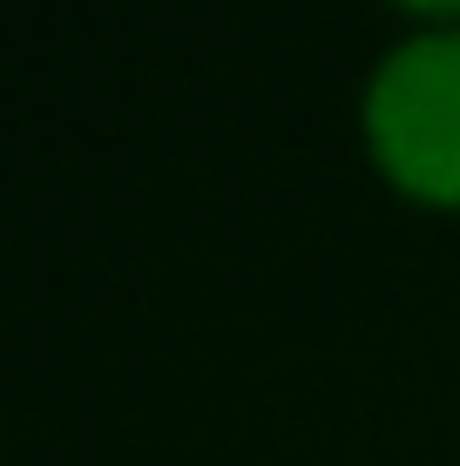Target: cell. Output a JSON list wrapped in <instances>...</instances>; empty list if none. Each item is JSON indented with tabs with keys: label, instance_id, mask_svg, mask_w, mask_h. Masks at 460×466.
Instances as JSON below:
<instances>
[{
	"label": "cell",
	"instance_id": "cell-1",
	"mask_svg": "<svg viewBox=\"0 0 460 466\" xmlns=\"http://www.w3.org/2000/svg\"><path fill=\"white\" fill-rule=\"evenodd\" d=\"M366 136L406 189L460 203V35H414L379 61Z\"/></svg>",
	"mask_w": 460,
	"mask_h": 466
},
{
	"label": "cell",
	"instance_id": "cell-2",
	"mask_svg": "<svg viewBox=\"0 0 460 466\" xmlns=\"http://www.w3.org/2000/svg\"><path fill=\"white\" fill-rule=\"evenodd\" d=\"M420 7H460V0H420Z\"/></svg>",
	"mask_w": 460,
	"mask_h": 466
}]
</instances>
